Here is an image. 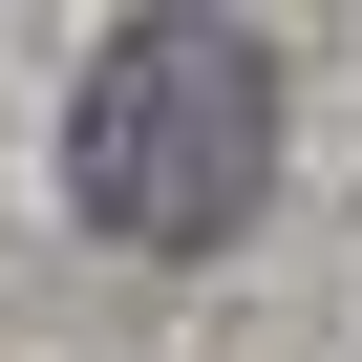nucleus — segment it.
I'll list each match as a JSON object with an SVG mask.
<instances>
[{
    "mask_svg": "<svg viewBox=\"0 0 362 362\" xmlns=\"http://www.w3.org/2000/svg\"><path fill=\"white\" fill-rule=\"evenodd\" d=\"M64 192H86L107 256H214V235H256V192H277V43L214 22V0L128 22V43L86 64Z\"/></svg>",
    "mask_w": 362,
    "mask_h": 362,
    "instance_id": "nucleus-1",
    "label": "nucleus"
}]
</instances>
